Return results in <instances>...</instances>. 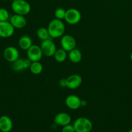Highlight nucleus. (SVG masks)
Instances as JSON below:
<instances>
[{"mask_svg": "<svg viewBox=\"0 0 132 132\" xmlns=\"http://www.w3.org/2000/svg\"><path fill=\"white\" fill-rule=\"evenodd\" d=\"M29 68L31 73L34 75H38L42 72L43 65L40 61L32 62Z\"/></svg>", "mask_w": 132, "mask_h": 132, "instance_id": "18", "label": "nucleus"}, {"mask_svg": "<svg viewBox=\"0 0 132 132\" xmlns=\"http://www.w3.org/2000/svg\"><path fill=\"white\" fill-rule=\"evenodd\" d=\"M12 11L16 14L25 15L31 12V5L25 0H15L11 4Z\"/></svg>", "mask_w": 132, "mask_h": 132, "instance_id": "2", "label": "nucleus"}, {"mask_svg": "<svg viewBox=\"0 0 132 132\" xmlns=\"http://www.w3.org/2000/svg\"><path fill=\"white\" fill-rule=\"evenodd\" d=\"M128 132H132V129H131L130 130H129V131H128Z\"/></svg>", "mask_w": 132, "mask_h": 132, "instance_id": "28", "label": "nucleus"}, {"mask_svg": "<svg viewBox=\"0 0 132 132\" xmlns=\"http://www.w3.org/2000/svg\"><path fill=\"white\" fill-rule=\"evenodd\" d=\"M15 28L8 21H0V37L8 38L14 34Z\"/></svg>", "mask_w": 132, "mask_h": 132, "instance_id": "8", "label": "nucleus"}, {"mask_svg": "<svg viewBox=\"0 0 132 132\" xmlns=\"http://www.w3.org/2000/svg\"><path fill=\"white\" fill-rule=\"evenodd\" d=\"M47 29L51 38H58L63 36L65 27L62 20L54 19L49 23Z\"/></svg>", "mask_w": 132, "mask_h": 132, "instance_id": "1", "label": "nucleus"}, {"mask_svg": "<svg viewBox=\"0 0 132 132\" xmlns=\"http://www.w3.org/2000/svg\"><path fill=\"white\" fill-rule=\"evenodd\" d=\"M59 85L62 88L66 87V79H62L60 80Z\"/></svg>", "mask_w": 132, "mask_h": 132, "instance_id": "25", "label": "nucleus"}, {"mask_svg": "<svg viewBox=\"0 0 132 132\" xmlns=\"http://www.w3.org/2000/svg\"><path fill=\"white\" fill-rule=\"evenodd\" d=\"M62 132H75V128H74L73 125H67L65 126H63L62 130Z\"/></svg>", "mask_w": 132, "mask_h": 132, "instance_id": "23", "label": "nucleus"}, {"mask_svg": "<svg viewBox=\"0 0 132 132\" xmlns=\"http://www.w3.org/2000/svg\"><path fill=\"white\" fill-rule=\"evenodd\" d=\"M10 23L14 28H22L27 24V20L24 15L14 14L10 18Z\"/></svg>", "mask_w": 132, "mask_h": 132, "instance_id": "13", "label": "nucleus"}, {"mask_svg": "<svg viewBox=\"0 0 132 132\" xmlns=\"http://www.w3.org/2000/svg\"><path fill=\"white\" fill-rule=\"evenodd\" d=\"M27 58L32 62L40 61L43 56V53L40 46L32 45L27 50Z\"/></svg>", "mask_w": 132, "mask_h": 132, "instance_id": "6", "label": "nucleus"}, {"mask_svg": "<svg viewBox=\"0 0 132 132\" xmlns=\"http://www.w3.org/2000/svg\"><path fill=\"white\" fill-rule=\"evenodd\" d=\"M81 99L76 95H69L66 97L65 104L69 109L77 110L81 107Z\"/></svg>", "mask_w": 132, "mask_h": 132, "instance_id": "11", "label": "nucleus"}, {"mask_svg": "<svg viewBox=\"0 0 132 132\" xmlns=\"http://www.w3.org/2000/svg\"><path fill=\"white\" fill-rule=\"evenodd\" d=\"M1 132H5V131H1Z\"/></svg>", "mask_w": 132, "mask_h": 132, "instance_id": "30", "label": "nucleus"}, {"mask_svg": "<svg viewBox=\"0 0 132 132\" xmlns=\"http://www.w3.org/2000/svg\"><path fill=\"white\" fill-rule=\"evenodd\" d=\"M31 63H32V61L30 59H28V58L27 59H23V64H24L25 69H27V68H29Z\"/></svg>", "mask_w": 132, "mask_h": 132, "instance_id": "24", "label": "nucleus"}, {"mask_svg": "<svg viewBox=\"0 0 132 132\" xmlns=\"http://www.w3.org/2000/svg\"><path fill=\"white\" fill-rule=\"evenodd\" d=\"M68 57L70 61L72 63H78L81 61L82 59V55L81 52L78 49H76L75 48L73 50L69 52Z\"/></svg>", "mask_w": 132, "mask_h": 132, "instance_id": "16", "label": "nucleus"}, {"mask_svg": "<svg viewBox=\"0 0 132 132\" xmlns=\"http://www.w3.org/2000/svg\"><path fill=\"white\" fill-rule=\"evenodd\" d=\"M130 59H131V61H132V52H131V54H130Z\"/></svg>", "mask_w": 132, "mask_h": 132, "instance_id": "27", "label": "nucleus"}, {"mask_svg": "<svg viewBox=\"0 0 132 132\" xmlns=\"http://www.w3.org/2000/svg\"><path fill=\"white\" fill-rule=\"evenodd\" d=\"M81 13L76 9H69L66 10L64 19L68 24H76L80 21Z\"/></svg>", "mask_w": 132, "mask_h": 132, "instance_id": "4", "label": "nucleus"}, {"mask_svg": "<svg viewBox=\"0 0 132 132\" xmlns=\"http://www.w3.org/2000/svg\"><path fill=\"white\" fill-rule=\"evenodd\" d=\"M13 123L11 119L6 116L0 117V130L1 131L10 132L12 129Z\"/></svg>", "mask_w": 132, "mask_h": 132, "instance_id": "14", "label": "nucleus"}, {"mask_svg": "<svg viewBox=\"0 0 132 132\" xmlns=\"http://www.w3.org/2000/svg\"><path fill=\"white\" fill-rule=\"evenodd\" d=\"M9 18V13L6 9L0 8V21H6Z\"/></svg>", "mask_w": 132, "mask_h": 132, "instance_id": "22", "label": "nucleus"}, {"mask_svg": "<svg viewBox=\"0 0 132 132\" xmlns=\"http://www.w3.org/2000/svg\"><path fill=\"white\" fill-rule=\"evenodd\" d=\"M36 34H37L38 37L41 41L48 39H50V37L49 36L48 29L46 28H44V27H41V28H38Z\"/></svg>", "mask_w": 132, "mask_h": 132, "instance_id": "19", "label": "nucleus"}, {"mask_svg": "<svg viewBox=\"0 0 132 132\" xmlns=\"http://www.w3.org/2000/svg\"><path fill=\"white\" fill-rule=\"evenodd\" d=\"M82 82V78L80 75L72 74L66 79V87L71 90L78 88Z\"/></svg>", "mask_w": 132, "mask_h": 132, "instance_id": "10", "label": "nucleus"}, {"mask_svg": "<svg viewBox=\"0 0 132 132\" xmlns=\"http://www.w3.org/2000/svg\"><path fill=\"white\" fill-rule=\"evenodd\" d=\"M11 1H15V0H11Z\"/></svg>", "mask_w": 132, "mask_h": 132, "instance_id": "29", "label": "nucleus"}, {"mask_svg": "<svg viewBox=\"0 0 132 132\" xmlns=\"http://www.w3.org/2000/svg\"><path fill=\"white\" fill-rule=\"evenodd\" d=\"M3 56L5 60L12 63L19 58V52L14 46H8L4 50Z\"/></svg>", "mask_w": 132, "mask_h": 132, "instance_id": "9", "label": "nucleus"}, {"mask_svg": "<svg viewBox=\"0 0 132 132\" xmlns=\"http://www.w3.org/2000/svg\"><path fill=\"white\" fill-rule=\"evenodd\" d=\"M40 48L42 51L43 55L46 57L53 56L57 50L55 44L50 39L42 41Z\"/></svg>", "mask_w": 132, "mask_h": 132, "instance_id": "5", "label": "nucleus"}, {"mask_svg": "<svg viewBox=\"0 0 132 132\" xmlns=\"http://www.w3.org/2000/svg\"><path fill=\"white\" fill-rule=\"evenodd\" d=\"M87 105V102L85 100H82L81 101V106L84 107Z\"/></svg>", "mask_w": 132, "mask_h": 132, "instance_id": "26", "label": "nucleus"}, {"mask_svg": "<svg viewBox=\"0 0 132 132\" xmlns=\"http://www.w3.org/2000/svg\"><path fill=\"white\" fill-rule=\"evenodd\" d=\"M75 132H90L93 129L92 122L86 117H78L73 125Z\"/></svg>", "mask_w": 132, "mask_h": 132, "instance_id": "3", "label": "nucleus"}, {"mask_svg": "<svg viewBox=\"0 0 132 132\" xmlns=\"http://www.w3.org/2000/svg\"><path fill=\"white\" fill-rule=\"evenodd\" d=\"M54 59L58 63H63L67 59V51H65V50H63V48H59L58 50H56L55 54H54Z\"/></svg>", "mask_w": 132, "mask_h": 132, "instance_id": "17", "label": "nucleus"}, {"mask_svg": "<svg viewBox=\"0 0 132 132\" xmlns=\"http://www.w3.org/2000/svg\"><path fill=\"white\" fill-rule=\"evenodd\" d=\"M66 10L63 8H58L54 12V16H55L56 19H63L65 18V15Z\"/></svg>", "mask_w": 132, "mask_h": 132, "instance_id": "21", "label": "nucleus"}, {"mask_svg": "<svg viewBox=\"0 0 132 132\" xmlns=\"http://www.w3.org/2000/svg\"><path fill=\"white\" fill-rule=\"evenodd\" d=\"M19 48L23 50H27L32 45V39L28 36H22L18 41Z\"/></svg>", "mask_w": 132, "mask_h": 132, "instance_id": "15", "label": "nucleus"}, {"mask_svg": "<svg viewBox=\"0 0 132 132\" xmlns=\"http://www.w3.org/2000/svg\"><path fill=\"white\" fill-rule=\"evenodd\" d=\"M71 122V117L70 115L65 112H60L56 115L54 119V122L57 125L61 126H64L65 125H69Z\"/></svg>", "mask_w": 132, "mask_h": 132, "instance_id": "12", "label": "nucleus"}, {"mask_svg": "<svg viewBox=\"0 0 132 132\" xmlns=\"http://www.w3.org/2000/svg\"><path fill=\"white\" fill-rule=\"evenodd\" d=\"M60 44L62 46V48H63L65 51L69 52L75 48L76 42L75 39L72 36L66 34L63 35L61 38Z\"/></svg>", "mask_w": 132, "mask_h": 132, "instance_id": "7", "label": "nucleus"}, {"mask_svg": "<svg viewBox=\"0 0 132 132\" xmlns=\"http://www.w3.org/2000/svg\"><path fill=\"white\" fill-rule=\"evenodd\" d=\"M12 68L13 70L17 72H22L23 70H25L24 68V64H23V59L18 58L16 61L13 62L12 64Z\"/></svg>", "mask_w": 132, "mask_h": 132, "instance_id": "20", "label": "nucleus"}]
</instances>
